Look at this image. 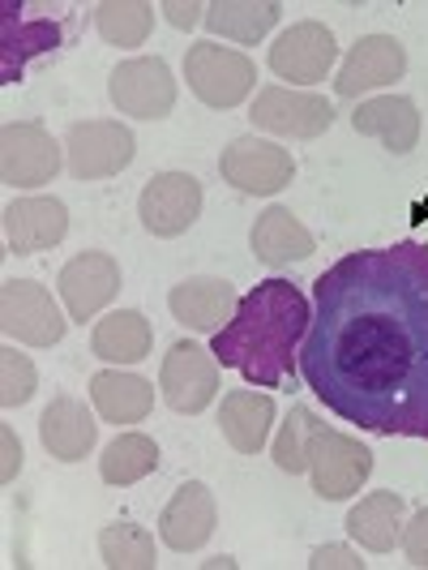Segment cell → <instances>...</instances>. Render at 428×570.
<instances>
[{
	"label": "cell",
	"mask_w": 428,
	"mask_h": 570,
	"mask_svg": "<svg viewBox=\"0 0 428 570\" xmlns=\"http://www.w3.org/2000/svg\"><path fill=\"white\" fill-rule=\"evenodd\" d=\"M300 373L347 425L428 442V245L339 257L313 284Z\"/></svg>",
	"instance_id": "6da1fadb"
},
{
	"label": "cell",
	"mask_w": 428,
	"mask_h": 570,
	"mask_svg": "<svg viewBox=\"0 0 428 570\" xmlns=\"http://www.w3.org/2000/svg\"><path fill=\"white\" fill-rule=\"evenodd\" d=\"M309 322H313V309L300 287L287 279H266L249 296H240L231 322L223 331H215L210 352L223 370L245 373L253 386L275 391L291 382Z\"/></svg>",
	"instance_id": "7a4b0ae2"
},
{
	"label": "cell",
	"mask_w": 428,
	"mask_h": 570,
	"mask_svg": "<svg viewBox=\"0 0 428 570\" xmlns=\"http://www.w3.org/2000/svg\"><path fill=\"white\" fill-rule=\"evenodd\" d=\"M185 78L189 90L210 108H236L253 95L257 65L236 48H219V43H193L185 52Z\"/></svg>",
	"instance_id": "3957f363"
},
{
	"label": "cell",
	"mask_w": 428,
	"mask_h": 570,
	"mask_svg": "<svg viewBox=\"0 0 428 570\" xmlns=\"http://www.w3.org/2000/svg\"><path fill=\"white\" fill-rule=\"evenodd\" d=\"M309 472H313V489L326 502H342L369 481L372 451L360 446V438L321 425L309 442Z\"/></svg>",
	"instance_id": "277c9868"
},
{
	"label": "cell",
	"mask_w": 428,
	"mask_h": 570,
	"mask_svg": "<svg viewBox=\"0 0 428 570\" xmlns=\"http://www.w3.org/2000/svg\"><path fill=\"white\" fill-rule=\"evenodd\" d=\"M138 142L120 120H82L64 134V164L78 180H108L133 164Z\"/></svg>",
	"instance_id": "5b68a950"
},
{
	"label": "cell",
	"mask_w": 428,
	"mask_h": 570,
	"mask_svg": "<svg viewBox=\"0 0 428 570\" xmlns=\"http://www.w3.org/2000/svg\"><path fill=\"white\" fill-rule=\"evenodd\" d=\"M64 314L57 309L52 292L34 279H9L0 292V331L27 347H52L64 340Z\"/></svg>",
	"instance_id": "8992f818"
},
{
	"label": "cell",
	"mask_w": 428,
	"mask_h": 570,
	"mask_svg": "<svg viewBox=\"0 0 428 570\" xmlns=\"http://www.w3.org/2000/svg\"><path fill=\"white\" fill-rule=\"evenodd\" d=\"M108 95L120 108V116L163 120L176 108V78L163 57H129L112 69Z\"/></svg>",
	"instance_id": "52a82bcc"
},
{
	"label": "cell",
	"mask_w": 428,
	"mask_h": 570,
	"mask_svg": "<svg viewBox=\"0 0 428 570\" xmlns=\"http://www.w3.org/2000/svg\"><path fill=\"white\" fill-rule=\"evenodd\" d=\"M159 391H163L168 407L185 412V416L206 412L219 395V361H215V352H206V347L189 340L171 343L168 356H163V370H159Z\"/></svg>",
	"instance_id": "ba28073f"
},
{
	"label": "cell",
	"mask_w": 428,
	"mask_h": 570,
	"mask_svg": "<svg viewBox=\"0 0 428 570\" xmlns=\"http://www.w3.org/2000/svg\"><path fill=\"white\" fill-rule=\"evenodd\" d=\"M253 125L266 134H279V138H321L330 125H335V108L313 95V90H291V86H266L257 90L253 104Z\"/></svg>",
	"instance_id": "9c48e42d"
},
{
	"label": "cell",
	"mask_w": 428,
	"mask_h": 570,
	"mask_svg": "<svg viewBox=\"0 0 428 570\" xmlns=\"http://www.w3.org/2000/svg\"><path fill=\"white\" fill-rule=\"evenodd\" d=\"M219 171L231 189L253 194V198H270L291 185L296 176V159L291 150H283L279 142H261V138H236L219 159Z\"/></svg>",
	"instance_id": "30bf717a"
},
{
	"label": "cell",
	"mask_w": 428,
	"mask_h": 570,
	"mask_svg": "<svg viewBox=\"0 0 428 570\" xmlns=\"http://www.w3.org/2000/svg\"><path fill=\"white\" fill-rule=\"evenodd\" d=\"M60 155H64V146H57V138L39 120H13L0 134V171H4V185H18V189L48 185L60 171Z\"/></svg>",
	"instance_id": "8fae6325"
},
{
	"label": "cell",
	"mask_w": 428,
	"mask_h": 570,
	"mask_svg": "<svg viewBox=\"0 0 428 570\" xmlns=\"http://www.w3.org/2000/svg\"><path fill=\"white\" fill-rule=\"evenodd\" d=\"M201 185L189 171H159L150 176L138 198V219L150 236H180L198 224Z\"/></svg>",
	"instance_id": "7c38bea8"
},
{
	"label": "cell",
	"mask_w": 428,
	"mask_h": 570,
	"mask_svg": "<svg viewBox=\"0 0 428 570\" xmlns=\"http://www.w3.org/2000/svg\"><path fill=\"white\" fill-rule=\"evenodd\" d=\"M60 301L69 309V322H90L103 305H112L120 292V262L112 254H78L73 262H64L60 271Z\"/></svg>",
	"instance_id": "4fadbf2b"
},
{
	"label": "cell",
	"mask_w": 428,
	"mask_h": 570,
	"mask_svg": "<svg viewBox=\"0 0 428 570\" xmlns=\"http://www.w3.org/2000/svg\"><path fill=\"white\" fill-rule=\"evenodd\" d=\"M335 60H339V43H335V35L321 22H296L270 48V69L283 82H321L335 69Z\"/></svg>",
	"instance_id": "5bb4252c"
},
{
	"label": "cell",
	"mask_w": 428,
	"mask_h": 570,
	"mask_svg": "<svg viewBox=\"0 0 428 570\" xmlns=\"http://www.w3.org/2000/svg\"><path fill=\"white\" fill-rule=\"evenodd\" d=\"M402 73H407V52H402L399 39L395 35H365L342 60L335 90L342 99H360L365 90L399 82Z\"/></svg>",
	"instance_id": "9a60e30c"
},
{
	"label": "cell",
	"mask_w": 428,
	"mask_h": 570,
	"mask_svg": "<svg viewBox=\"0 0 428 570\" xmlns=\"http://www.w3.org/2000/svg\"><path fill=\"white\" fill-rule=\"evenodd\" d=\"M236 287L228 279H215V275H193V279H185V284L171 287L168 296V309L171 317L180 322V326H189V331H198V335H215V331H223L236 314Z\"/></svg>",
	"instance_id": "2e32d148"
},
{
	"label": "cell",
	"mask_w": 428,
	"mask_h": 570,
	"mask_svg": "<svg viewBox=\"0 0 428 570\" xmlns=\"http://www.w3.org/2000/svg\"><path fill=\"white\" fill-rule=\"evenodd\" d=\"M69 210L60 198H18L4 206V245L9 254H39L64 240Z\"/></svg>",
	"instance_id": "e0dca14e"
},
{
	"label": "cell",
	"mask_w": 428,
	"mask_h": 570,
	"mask_svg": "<svg viewBox=\"0 0 428 570\" xmlns=\"http://www.w3.org/2000/svg\"><path fill=\"white\" fill-rule=\"evenodd\" d=\"M215 519H219L215 493L201 485V481H189V485H180L171 493V502L159 514V537L176 553H193V549H201V544L210 541Z\"/></svg>",
	"instance_id": "ac0fdd59"
},
{
	"label": "cell",
	"mask_w": 428,
	"mask_h": 570,
	"mask_svg": "<svg viewBox=\"0 0 428 570\" xmlns=\"http://www.w3.org/2000/svg\"><path fill=\"white\" fill-rule=\"evenodd\" d=\"M249 245H253L257 262H266L270 271H283L291 262H305L317 249L313 232L305 228L287 206H270V210L257 215L253 232H249Z\"/></svg>",
	"instance_id": "d6986e66"
},
{
	"label": "cell",
	"mask_w": 428,
	"mask_h": 570,
	"mask_svg": "<svg viewBox=\"0 0 428 570\" xmlns=\"http://www.w3.org/2000/svg\"><path fill=\"white\" fill-rule=\"evenodd\" d=\"M39 438H43V446H48L52 459H60V463H82V459L94 451L99 425H94V416L86 412L82 400L57 395V400L48 403L43 421H39Z\"/></svg>",
	"instance_id": "ffe728a7"
},
{
	"label": "cell",
	"mask_w": 428,
	"mask_h": 570,
	"mask_svg": "<svg viewBox=\"0 0 428 570\" xmlns=\"http://www.w3.org/2000/svg\"><path fill=\"white\" fill-rule=\"evenodd\" d=\"M351 129L365 134V138H377L395 155H407L420 142V112L402 95H381V99H369L351 112Z\"/></svg>",
	"instance_id": "44dd1931"
},
{
	"label": "cell",
	"mask_w": 428,
	"mask_h": 570,
	"mask_svg": "<svg viewBox=\"0 0 428 570\" xmlns=\"http://www.w3.org/2000/svg\"><path fill=\"white\" fill-rule=\"evenodd\" d=\"M90 400L108 425H142L155 407V386L138 373L103 370L90 377Z\"/></svg>",
	"instance_id": "7402d4cb"
},
{
	"label": "cell",
	"mask_w": 428,
	"mask_h": 570,
	"mask_svg": "<svg viewBox=\"0 0 428 570\" xmlns=\"http://www.w3.org/2000/svg\"><path fill=\"white\" fill-rule=\"evenodd\" d=\"M275 425V400L257 395V391H231L223 395V412H219V429L228 438V446L236 455H257L270 438Z\"/></svg>",
	"instance_id": "603a6c76"
},
{
	"label": "cell",
	"mask_w": 428,
	"mask_h": 570,
	"mask_svg": "<svg viewBox=\"0 0 428 570\" xmlns=\"http://www.w3.org/2000/svg\"><path fill=\"white\" fill-rule=\"evenodd\" d=\"M150 343H155V331L138 309H116L94 326L90 352L108 365H138L150 356Z\"/></svg>",
	"instance_id": "cb8c5ba5"
},
{
	"label": "cell",
	"mask_w": 428,
	"mask_h": 570,
	"mask_svg": "<svg viewBox=\"0 0 428 570\" xmlns=\"http://www.w3.org/2000/svg\"><path fill=\"white\" fill-rule=\"evenodd\" d=\"M402 498L399 493H369L360 498V507H351L347 514V532L365 544L369 553H390L402 541Z\"/></svg>",
	"instance_id": "d4e9b609"
},
{
	"label": "cell",
	"mask_w": 428,
	"mask_h": 570,
	"mask_svg": "<svg viewBox=\"0 0 428 570\" xmlns=\"http://www.w3.org/2000/svg\"><path fill=\"white\" fill-rule=\"evenodd\" d=\"M279 13L283 9L275 0H215V4H206V27L236 43H257L279 22Z\"/></svg>",
	"instance_id": "484cf974"
},
{
	"label": "cell",
	"mask_w": 428,
	"mask_h": 570,
	"mask_svg": "<svg viewBox=\"0 0 428 570\" xmlns=\"http://www.w3.org/2000/svg\"><path fill=\"white\" fill-rule=\"evenodd\" d=\"M155 468H159V446L146 433H120L103 446V459H99V476L108 485H138Z\"/></svg>",
	"instance_id": "4316f807"
},
{
	"label": "cell",
	"mask_w": 428,
	"mask_h": 570,
	"mask_svg": "<svg viewBox=\"0 0 428 570\" xmlns=\"http://www.w3.org/2000/svg\"><path fill=\"white\" fill-rule=\"evenodd\" d=\"M94 27L112 48H142L155 27V9L142 0H103L94 9Z\"/></svg>",
	"instance_id": "83f0119b"
},
{
	"label": "cell",
	"mask_w": 428,
	"mask_h": 570,
	"mask_svg": "<svg viewBox=\"0 0 428 570\" xmlns=\"http://www.w3.org/2000/svg\"><path fill=\"white\" fill-rule=\"evenodd\" d=\"M99 553L103 567L112 570H155V537L138 523H108L99 532Z\"/></svg>",
	"instance_id": "f1b7e54d"
},
{
	"label": "cell",
	"mask_w": 428,
	"mask_h": 570,
	"mask_svg": "<svg viewBox=\"0 0 428 570\" xmlns=\"http://www.w3.org/2000/svg\"><path fill=\"white\" fill-rule=\"evenodd\" d=\"M317 429H321V421H317L309 407H291L287 412L283 429L275 438V463H279V472H287V476L309 472V442H313Z\"/></svg>",
	"instance_id": "f546056e"
},
{
	"label": "cell",
	"mask_w": 428,
	"mask_h": 570,
	"mask_svg": "<svg viewBox=\"0 0 428 570\" xmlns=\"http://www.w3.org/2000/svg\"><path fill=\"white\" fill-rule=\"evenodd\" d=\"M34 386H39V373L30 365V356H22L18 347H4L0 352V407H22L34 400Z\"/></svg>",
	"instance_id": "4dcf8cb0"
},
{
	"label": "cell",
	"mask_w": 428,
	"mask_h": 570,
	"mask_svg": "<svg viewBox=\"0 0 428 570\" xmlns=\"http://www.w3.org/2000/svg\"><path fill=\"white\" fill-rule=\"evenodd\" d=\"M402 553H407V562L411 567H428V507L407 528H402Z\"/></svg>",
	"instance_id": "1f68e13d"
},
{
	"label": "cell",
	"mask_w": 428,
	"mask_h": 570,
	"mask_svg": "<svg viewBox=\"0 0 428 570\" xmlns=\"http://www.w3.org/2000/svg\"><path fill=\"white\" fill-rule=\"evenodd\" d=\"M309 567H313V570H360L365 562H360V558H356L347 544H321V549H313Z\"/></svg>",
	"instance_id": "d6a6232c"
},
{
	"label": "cell",
	"mask_w": 428,
	"mask_h": 570,
	"mask_svg": "<svg viewBox=\"0 0 428 570\" xmlns=\"http://www.w3.org/2000/svg\"><path fill=\"white\" fill-rule=\"evenodd\" d=\"M159 13H163L176 30H193L198 22H206V4H180V0H168Z\"/></svg>",
	"instance_id": "836d02e7"
},
{
	"label": "cell",
	"mask_w": 428,
	"mask_h": 570,
	"mask_svg": "<svg viewBox=\"0 0 428 570\" xmlns=\"http://www.w3.org/2000/svg\"><path fill=\"white\" fill-rule=\"evenodd\" d=\"M0 442H4V472H0V481L9 485V481L18 476V468H22V446L13 442V429H9V425L0 429Z\"/></svg>",
	"instance_id": "e575fe53"
}]
</instances>
